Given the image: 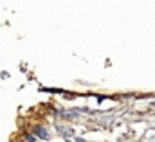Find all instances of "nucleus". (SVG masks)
Instances as JSON below:
<instances>
[{
  "instance_id": "nucleus-1",
  "label": "nucleus",
  "mask_w": 155,
  "mask_h": 142,
  "mask_svg": "<svg viewBox=\"0 0 155 142\" xmlns=\"http://www.w3.org/2000/svg\"><path fill=\"white\" fill-rule=\"evenodd\" d=\"M35 133L38 135L40 139H43V140H47V139H49V133H47V130H43V128H36V130H35Z\"/></svg>"
},
{
  "instance_id": "nucleus-2",
  "label": "nucleus",
  "mask_w": 155,
  "mask_h": 142,
  "mask_svg": "<svg viewBox=\"0 0 155 142\" xmlns=\"http://www.w3.org/2000/svg\"><path fill=\"white\" fill-rule=\"evenodd\" d=\"M153 106H155V103H153Z\"/></svg>"
}]
</instances>
